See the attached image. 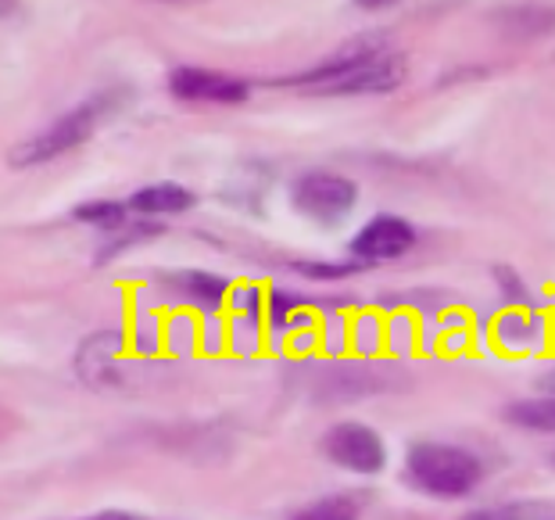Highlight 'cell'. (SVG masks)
Returning a JSON list of instances; mask_svg holds the SVG:
<instances>
[{"label": "cell", "instance_id": "3957f363", "mask_svg": "<svg viewBox=\"0 0 555 520\" xmlns=\"http://www.w3.org/2000/svg\"><path fill=\"white\" fill-rule=\"evenodd\" d=\"M483 481V464L463 445L452 442H416L405 453V484L434 499H463Z\"/></svg>", "mask_w": 555, "mask_h": 520}, {"label": "cell", "instance_id": "2e32d148", "mask_svg": "<svg viewBox=\"0 0 555 520\" xmlns=\"http://www.w3.org/2000/svg\"><path fill=\"white\" fill-rule=\"evenodd\" d=\"M305 309V299L301 294H291V291H269L266 299V313H269V324L276 330H287L291 327V316Z\"/></svg>", "mask_w": 555, "mask_h": 520}, {"label": "cell", "instance_id": "4fadbf2b", "mask_svg": "<svg viewBox=\"0 0 555 520\" xmlns=\"http://www.w3.org/2000/svg\"><path fill=\"white\" fill-rule=\"evenodd\" d=\"M291 520H359V503L351 495H323Z\"/></svg>", "mask_w": 555, "mask_h": 520}, {"label": "cell", "instance_id": "8992f818", "mask_svg": "<svg viewBox=\"0 0 555 520\" xmlns=\"http://www.w3.org/2000/svg\"><path fill=\"white\" fill-rule=\"evenodd\" d=\"M416 248V227L401 216H376L356 233V241L348 244V255L356 263H391Z\"/></svg>", "mask_w": 555, "mask_h": 520}, {"label": "cell", "instance_id": "9c48e42d", "mask_svg": "<svg viewBox=\"0 0 555 520\" xmlns=\"http://www.w3.org/2000/svg\"><path fill=\"white\" fill-rule=\"evenodd\" d=\"M169 283L176 288L180 299H186L205 313H216L230 294V283L216 274H208V269H180V274L169 277Z\"/></svg>", "mask_w": 555, "mask_h": 520}, {"label": "cell", "instance_id": "d6986e66", "mask_svg": "<svg viewBox=\"0 0 555 520\" xmlns=\"http://www.w3.org/2000/svg\"><path fill=\"white\" fill-rule=\"evenodd\" d=\"M82 520H144V517L126 513V510H101V513H90V517H82Z\"/></svg>", "mask_w": 555, "mask_h": 520}, {"label": "cell", "instance_id": "5b68a950", "mask_svg": "<svg viewBox=\"0 0 555 520\" xmlns=\"http://www.w3.org/2000/svg\"><path fill=\"white\" fill-rule=\"evenodd\" d=\"M323 453L330 456V464L356 470V474H380L387 467V445L380 431H373L362 420L334 423L323 439Z\"/></svg>", "mask_w": 555, "mask_h": 520}, {"label": "cell", "instance_id": "30bf717a", "mask_svg": "<svg viewBox=\"0 0 555 520\" xmlns=\"http://www.w3.org/2000/svg\"><path fill=\"white\" fill-rule=\"evenodd\" d=\"M502 417L519 431H538V434H555V395H538V398H516L502 409Z\"/></svg>", "mask_w": 555, "mask_h": 520}, {"label": "cell", "instance_id": "277c9868", "mask_svg": "<svg viewBox=\"0 0 555 520\" xmlns=\"http://www.w3.org/2000/svg\"><path fill=\"white\" fill-rule=\"evenodd\" d=\"M291 205L319 227H337L359 205V183L330 169H309L291 183Z\"/></svg>", "mask_w": 555, "mask_h": 520}, {"label": "cell", "instance_id": "8fae6325", "mask_svg": "<svg viewBox=\"0 0 555 520\" xmlns=\"http://www.w3.org/2000/svg\"><path fill=\"white\" fill-rule=\"evenodd\" d=\"M459 520H555V503L548 499H513L499 506H480Z\"/></svg>", "mask_w": 555, "mask_h": 520}, {"label": "cell", "instance_id": "ffe728a7", "mask_svg": "<svg viewBox=\"0 0 555 520\" xmlns=\"http://www.w3.org/2000/svg\"><path fill=\"white\" fill-rule=\"evenodd\" d=\"M538 388H541V392H545V395H555V366H552V370H545V373H541Z\"/></svg>", "mask_w": 555, "mask_h": 520}, {"label": "cell", "instance_id": "7a4b0ae2", "mask_svg": "<svg viewBox=\"0 0 555 520\" xmlns=\"http://www.w3.org/2000/svg\"><path fill=\"white\" fill-rule=\"evenodd\" d=\"M126 98H129V90L122 87L98 90V93H90V98H82L76 109L62 112L54 123H47L40 134H33L22 140L18 148H11V165H15V169H29V165H43L57 155H65V151L87 144V140L98 134V126H104L122 109Z\"/></svg>", "mask_w": 555, "mask_h": 520}, {"label": "cell", "instance_id": "e0dca14e", "mask_svg": "<svg viewBox=\"0 0 555 520\" xmlns=\"http://www.w3.org/2000/svg\"><path fill=\"white\" fill-rule=\"evenodd\" d=\"M494 283H499L502 299L513 305V309H524V305H530V291L527 283L519 280V274L513 266H494Z\"/></svg>", "mask_w": 555, "mask_h": 520}, {"label": "cell", "instance_id": "7c38bea8", "mask_svg": "<svg viewBox=\"0 0 555 520\" xmlns=\"http://www.w3.org/2000/svg\"><path fill=\"white\" fill-rule=\"evenodd\" d=\"M79 223L87 227H98V230H115L126 227V216H129V205L126 201H82V205L73 212Z\"/></svg>", "mask_w": 555, "mask_h": 520}, {"label": "cell", "instance_id": "6da1fadb", "mask_svg": "<svg viewBox=\"0 0 555 520\" xmlns=\"http://www.w3.org/2000/svg\"><path fill=\"white\" fill-rule=\"evenodd\" d=\"M405 79V58L380 40L362 37L345 43L326 62L301 68L294 76L269 79V87H301L309 93H387Z\"/></svg>", "mask_w": 555, "mask_h": 520}, {"label": "cell", "instance_id": "ba28073f", "mask_svg": "<svg viewBox=\"0 0 555 520\" xmlns=\"http://www.w3.org/2000/svg\"><path fill=\"white\" fill-rule=\"evenodd\" d=\"M194 194L186 187L165 180V183H151V187H140L137 194H129V212L140 219H158V216H180V212L194 208Z\"/></svg>", "mask_w": 555, "mask_h": 520}, {"label": "cell", "instance_id": "52a82bcc", "mask_svg": "<svg viewBox=\"0 0 555 520\" xmlns=\"http://www.w3.org/2000/svg\"><path fill=\"white\" fill-rule=\"evenodd\" d=\"M169 93L180 101H216L241 104L247 101V83L237 76H222L201 65H176L169 73Z\"/></svg>", "mask_w": 555, "mask_h": 520}, {"label": "cell", "instance_id": "9a60e30c", "mask_svg": "<svg viewBox=\"0 0 555 520\" xmlns=\"http://www.w3.org/2000/svg\"><path fill=\"white\" fill-rule=\"evenodd\" d=\"M534 334H538V327H534V320H530L527 313H519V309H509L499 320V338L505 341V345H530L534 341Z\"/></svg>", "mask_w": 555, "mask_h": 520}, {"label": "cell", "instance_id": "ac0fdd59", "mask_svg": "<svg viewBox=\"0 0 555 520\" xmlns=\"http://www.w3.org/2000/svg\"><path fill=\"white\" fill-rule=\"evenodd\" d=\"M294 269L309 280H340V277L359 274L362 263H356V258H348V263H309V258H305V263H294Z\"/></svg>", "mask_w": 555, "mask_h": 520}, {"label": "cell", "instance_id": "5bb4252c", "mask_svg": "<svg viewBox=\"0 0 555 520\" xmlns=\"http://www.w3.org/2000/svg\"><path fill=\"white\" fill-rule=\"evenodd\" d=\"M162 227L158 223H133L129 230H119V233H112L108 241L101 244V252H98V263H108V258H115L119 252H126V248H133L140 241H147V238H158Z\"/></svg>", "mask_w": 555, "mask_h": 520}]
</instances>
